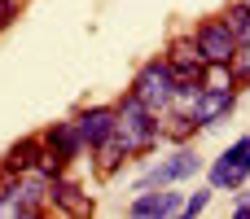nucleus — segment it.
<instances>
[{
	"label": "nucleus",
	"mask_w": 250,
	"mask_h": 219,
	"mask_svg": "<svg viewBox=\"0 0 250 219\" xmlns=\"http://www.w3.org/2000/svg\"><path fill=\"white\" fill-rule=\"evenodd\" d=\"M233 215H237V219H250V193H242V198H237V206H233Z\"/></svg>",
	"instance_id": "4be33fe9"
},
{
	"label": "nucleus",
	"mask_w": 250,
	"mask_h": 219,
	"mask_svg": "<svg viewBox=\"0 0 250 219\" xmlns=\"http://www.w3.org/2000/svg\"><path fill=\"white\" fill-rule=\"evenodd\" d=\"M185 206V193H149L141 189L136 202H132V215L136 219H167V215H180Z\"/></svg>",
	"instance_id": "1a4fd4ad"
},
{
	"label": "nucleus",
	"mask_w": 250,
	"mask_h": 219,
	"mask_svg": "<svg viewBox=\"0 0 250 219\" xmlns=\"http://www.w3.org/2000/svg\"><path fill=\"white\" fill-rule=\"evenodd\" d=\"M233 105H237V88H220V92L202 88V92L193 97V105H189V119H193V123H198V132H202V127L224 123V119L233 114Z\"/></svg>",
	"instance_id": "39448f33"
},
{
	"label": "nucleus",
	"mask_w": 250,
	"mask_h": 219,
	"mask_svg": "<svg viewBox=\"0 0 250 219\" xmlns=\"http://www.w3.org/2000/svg\"><path fill=\"white\" fill-rule=\"evenodd\" d=\"M40 136H44V145H53L66 162H75V158H83V154H88V145L79 140V132H75V123H70V119H66V123H53V127H48V132H40Z\"/></svg>",
	"instance_id": "9b49d317"
},
{
	"label": "nucleus",
	"mask_w": 250,
	"mask_h": 219,
	"mask_svg": "<svg viewBox=\"0 0 250 219\" xmlns=\"http://www.w3.org/2000/svg\"><path fill=\"white\" fill-rule=\"evenodd\" d=\"M198 88H211V92H220V88H237L233 66H229V61H202V70H198Z\"/></svg>",
	"instance_id": "4468645a"
},
{
	"label": "nucleus",
	"mask_w": 250,
	"mask_h": 219,
	"mask_svg": "<svg viewBox=\"0 0 250 219\" xmlns=\"http://www.w3.org/2000/svg\"><path fill=\"white\" fill-rule=\"evenodd\" d=\"M114 136L123 140L127 158H145V154L163 140V132H158V114H149L132 92H123V97L114 101Z\"/></svg>",
	"instance_id": "f257e3e1"
},
{
	"label": "nucleus",
	"mask_w": 250,
	"mask_h": 219,
	"mask_svg": "<svg viewBox=\"0 0 250 219\" xmlns=\"http://www.w3.org/2000/svg\"><path fill=\"white\" fill-rule=\"evenodd\" d=\"M167 66H171V75H176V83H193L198 79V70H202V53H198V44H193V35H176L171 44H167Z\"/></svg>",
	"instance_id": "0eeeda50"
},
{
	"label": "nucleus",
	"mask_w": 250,
	"mask_h": 219,
	"mask_svg": "<svg viewBox=\"0 0 250 219\" xmlns=\"http://www.w3.org/2000/svg\"><path fill=\"white\" fill-rule=\"evenodd\" d=\"M66 167H70V162H66V158H62L53 145H44V149H40V158H35V171H40V176H48V180L66 176Z\"/></svg>",
	"instance_id": "dca6fc26"
},
{
	"label": "nucleus",
	"mask_w": 250,
	"mask_h": 219,
	"mask_svg": "<svg viewBox=\"0 0 250 219\" xmlns=\"http://www.w3.org/2000/svg\"><path fill=\"white\" fill-rule=\"evenodd\" d=\"M40 149H44V136H22L18 145H9V154H4V162L0 167H9V171H35V158H40Z\"/></svg>",
	"instance_id": "f8f14e48"
},
{
	"label": "nucleus",
	"mask_w": 250,
	"mask_h": 219,
	"mask_svg": "<svg viewBox=\"0 0 250 219\" xmlns=\"http://www.w3.org/2000/svg\"><path fill=\"white\" fill-rule=\"evenodd\" d=\"M18 193V171H9V167H0V206L9 202Z\"/></svg>",
	"instance_id": "aec40b11"
},
{
	"label": "nucleus",
	"mask_w": 250,
	"mask_h": 219,
	"mask_svg": "<svg viewBox=\"0 0 250 219\" xmlns=\"http://www.w3.org/2000/svg\"><path fill=\"white\" fill-rule=\"evenodd\" d=\"M242 167H246V176H250V149H246V162H242Z\"/></svg>",
	"instance_id": "5701e85b"
},
{
	"label": "nucleus",
	"mask_w": 250,
	"mask_h": 219,
	"mask_svg": "<svg viewBox=\"0 0 250 219\" xmlns=\"http://www.w3.org/2000/svg\"><path fill=\"white\" fill-rule=\"evenodd\" d=\"M246 149H250V136H242V140H237V145H229L215 162H220V167H242V162H246ZM242 171H246V167H242Z\"/></svg>",
	"instance_id": "a211bd4d"
},
{
	"label": "nucleus",
	"mask_w": 250,
	"mask_h": 219,
	"mask_svg": "<svg viewBox=\"0 0 250 219\" xmlns=\"http://www.w3.org/2000/svg\"><path fill=\"white\" fill-rule=\"evenodd\" d=\"M149 114H163L167 105H171V97H176V75H171V66H167V57H154V61H145L141 70H136V79H132V88H127Z\"/></svg>",
	"instance_id": "f03ea898"
},
{
	"label": "nucleus",
	"mask_w": 250,
	"mask_h": 219,
	"mask_svg": "<svg viewBox=\"0 0 250 219\" xmlns=\"http://www.w3.org/2000/svg\"><path fill=\"white\" fill-rule=\"evenodd\" d=\"M158 132H163V140H176V145H185V140L198 132V123L189 119V110H176V105H167V110H163V119H158Z\"/></svg>",
	"instance_id": "ddd939ff"
},
{
	"label": "nucleus",
	"mask_w": 250,
	"mask_h": 219,
	"mask_svg": "<svg viewBox=\"0 0 250 219\" xmlns=\"http://www.w3.org/2000/svg\"><path fill=\"white\" fill-rule=\"evenodd\" d=\"M198 171H202V158H198L189 145H176V154H171L167 162H158V167L141 180V189H167V184L189 180V176H198Z\"/></svg>",
	"instance_id": "20e7f679"
},
{
	"label": "nucleus",
	"mask_w": 250,
	"mask_h": 219,
	"mask_svg": "<svg viewBox=\"0 0 250 219\" xmlns=\"http://www.w3.org/2000/svg\"><path fill=\"white\" fill-rule=\"evenodd\" d=\"M211 193H215V189H198V193H189V198H185V206H180V215H185V219L202 215V211H207V202H211Z\"/></svg>",
	"instance_id": "6ab92c4d"
},
{
	"label": "nucleus",
	"mask_w": 250,
	"mask_h": 219,
	"mask_svg": "<svg viewBox=\"0 0 250 219\" xmlns=\"http://www.w3.org/2000/svg\"><path fill=\"white\" fill-rule=\"evenodd\" d=\"M229 66H233L237 88H246V83H250V40H246V44H237V53L229 57Z\"/></svg>",
	"instance_id": "f3484780"
},
{
	"label": "nucleus",
	"mask_w": 250,
	"mask_h": 219,
	"mask_svg": "<svg viewBox=\"0 0 250 219\" xmlns=\"http://www.w3.org/2000/svg\"><path fill=\"white\" fill-rule=\"evenodd\" d=\"M224 26L233 31V40H237V44H246V40H250V0H233V4H229Z\"/></svg>",
	"instance_id": "2eb2a0df"
},
{
	"label": "nucleus",
	"mask_w": 250,
	"mask_h": 219,
	"mask_svg": "<svg viewBox=\"0 0 250 219\" xmlns=\"http://www.w3.org/2000/svg\"><path fill=\"white\" fill-rule=\"evenodd\" d=\"M48 206L62 211V215H92V198L83 193V184H75V180H66V176L53 180V189H48Z\"/></svg>",
	"instance_id": "6e6552de"
},
{
	"label": "nucleus",
	"mask_w": 250,
	"mask_h": 219,
	"mask_svg": "<svg viewBox=\"0 0 250 219\" xmlns=\"http://www.w3.org/2000/svg\"><path fill=\"white\" fill-rule=\"evenodd\" d=\"M70 123H75V132H79V140L92 149L97 140L114 136V105H83L79 114H70Z\"/></svg>",
	"instance_id": "423d86ee"
},
{
	"label": "nucleus",
	"mask_w": 250,
	"mask_h": 219,
	"mask_svg": "<svg viewBox=\"0 0 250 219\" xmlns=\"http://www.w3.org/2000/svg\"><path fill=\"white\" fill-rule=\"evenodd\" d=\"M18 9H22L18 0H0V35H4V31L13 26V18H18Z\"/></svg>",
	"instance_id": "412c9836"
},
{
	"label": "nucleus",
	"mask_w": 250,
	"mask_h": 219,
	"mask_svg": "<svg viewBox=\"0 0 250 219\" xmlns=\"http://www.w3.org/2000/svg\"><path fill=\"white\" fill-rule=\"evenodd\" d=\"M193 44H198L202 61H229V57L237 53V40H233V31L224 26V18H202V22L193 26Z\"/></svg>",
	"instance_id": "7ed1b4c3"
},
{
	"label": "nucleus",
	"mask_w": 250,
	"mask_h": 219,
	"mask_svg": "<svg viewBox=\"0 0 250 219\" xmlns=\"http://www.w3.org/2000/svg\"><path fill=\"white\" fill-rule=\"evenodd\" d=\"M88 158H92L97 176H101V180H110V176H119V167L127 162V149H123V140H119V136H105V140H97V145L88 149Z\"/></svg>",
	"instance_id": "9d476101"
}]
</instances>
